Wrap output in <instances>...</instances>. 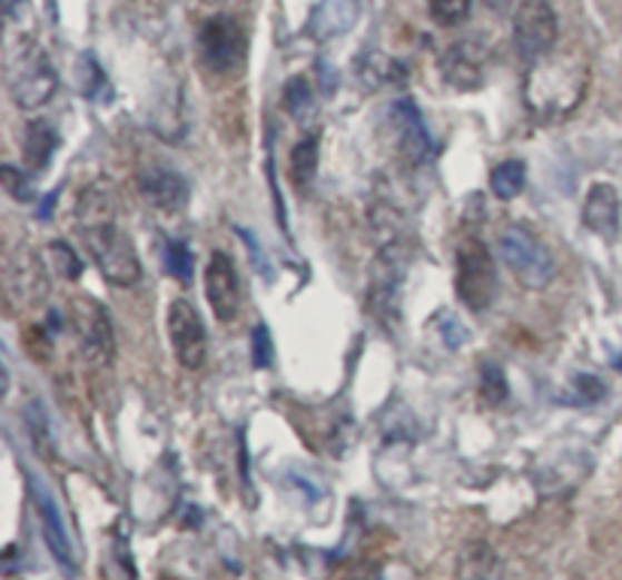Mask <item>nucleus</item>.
Here are the masks:
<instances>
[{"label": "nucleus", "instance_id": "obj_4", "mask_svg": "<svg viewBox=\"0 0 622 580\" xmlns=\"http://www.w3.org/2000/svg\"><path fill=\"white\" fill-rule=\"evenodd\" d=\"M79 235H82V244L89 249L91 262L98 265L107 283L128 289V286H137L144 279V265L137 256V246H134L131 235L116 225V219L82 225Z\"/></svg>", "mask_w": 622, "mask_h": 580}, {"label": "nucleus", "instance_id": "obj_1", "mask_svg": "<svg viewBox=\"0 0 622 580\" xmlns=\"http://www.w3.org/2000/svg\"><path fill=\"white\" fill-rule=\"evenodd\" d=\"M590 86V65L580 52H550L529 65L523 79L525 110L541 125H556L577 110Z\"/></svg>", "mask_w": 622, "mask_h": 580}, {"label": "nucleus", "instance_id": "obj_32", "mask_svg": "<svg viewBox=\"0 0 622 580\" xmlns=\"http://www.w3.org/2000/svg\"><path fill=\"white\" fill-rule=\"evenodd\" d=\"M24 420H28V429H31L33 444L43 450V441L49 438V423H46V416H43V404L33 402L31 407H28V413H24Z\"/></svg>", "mask_w": 622, "mask_h": 580}, {"label": "nucleus", "instance_id": "obj_8", "mask_svg": "<svg viewBox=\"0 0 622 580\" xmlns=\"http://www.w3.org/2000/svg\"><path fill=\"white\" fill-rule=\"evenodd\" d=\"M559 16L550 0H523L513 16V43L523 61L534 65L556 52Z\"/></svg>", "mask_w": 622, "mask_h": 580}, {"label": "nucleus", "instance_id": "obj_6", "mask_svg": "<svg viewBox=\"0 0 622 580\" xmlns=\"http://www.w3.org/2000/svg\"><path fill=\"white\" fill-rule=\"evenodd\" d=\"M498 253L504 265L525 289H546L556 277V262L546 253L544 244L523 228V225H507L498 235Z\"/></svg>", "mask_w": 622, "mask_h": 580}, {"label": "nucleus", "instance_id": "obj_34", "mask_svg": "<svg viewBox=\"0 0 622 580\" xmlns=\"http://www.w3.org/2000/svg\"><path fill=\"white\" fill-rule=\"evenodd\" d=\"M19 10H28V0H3V16H7V22H16Z\"/></svg>", "mask_w": 622, "mask_h": 580}, {"label": "nucleus", "instance_id": "obj_15", "mask_svg": "<svg viewBox=\"0 0 622 580\" xmlns=\"http://www.w3.org/2000/svg\"><path fill=\"white\" fill-rule=\"evenodd\" d=\"M28 480H31V499L33 504H37V513H40V523H43V538H46V547H49V553L56 557V562L65 571H77V559H73L70 535H67L65 520H61V513H58L52 495L43 490V483H40L37 478H28Z\"/></svg>", "mask_w": 622, "mask_h": 580}, {"label": "nucleus", "instance_id": "obj_10", "mask_svg": "<svg viewBox=\"0 0 622 580\" xmlns=\"http://www.w3.org/2000/svg\"><path fill=\"white\" fill-rule=\"evenodd\" d=\"M386 137L404 165H423L434 153V140L423 122V112L411 98H398L386 110Z\"/></svg>", "mask_w": 622, "mask_h": 580}, {"label": "nucleus", "instance_id": "obj_19", "mask_svg": "<svg viewBox=\"0 0 622 580\" xmlns=\"http://www.w3.org/2000/svg\"><path fill=\"white\" fill-rule=\"evenodd\" d=\"M358 19V3L356 0H325L319 10L313 12L310 19V35L319 40L328 37L346 35Z\"/></svg>", "mask_w": 622, "mask_h": 580}, {"label": "nucleus", "instance_id": "obj_22", "mask_svg": "<svg viewBox=\"0 0 622 580\" xmlns=\"http://www.w3.org/2000/svg\"><path fill=\"white\" fill-rule=\"evenodd\" d=\"M316 170H319V137L307 135L292 149V183L300 191H310Z\"/></svg>", "mask_w": 622, "mask_h": 580}, {"label": "nucleus", "instance_id": "obj_27", "mask_svg": "<svg viewBox=\"0 0 622 580\" xmlns=\"http://www.w3.org/2000/svg\"><path fill=\"white\" fill-rule=\"evenodd\" d=\"M428 12L437 24H462L471 12V0H428Z\"/></svg>", "mask_w": 622, "mask_h": 580}, {"label": "nucleus", "instance_id": "obj_14", "mask_svg": "<svg viewBox=\"0 0 622 580\" xmlns=\"http://www.w3.org/2000/svg\"><path fill=\"white\" fill-rule=\"evenodd\" d=\"M137 186L146 201L165 213H179L189 204V179L167 165H144L137 174Z\"/></svg>", "mask_w": 622, "mask_h": 580}, {"label": "nucleus", "instance_id": "obj_25", "mask_svg": "<svg viewBox=\"0 0 622 580\" xmlns=\"http://www.w3.org/2000/svg\"><path fill=\"white\" fill-rule=\"evenodd\" d=\"M480 392H483L486 404L507 402V395H511V383H507L504 371H501L495 362H483V368H480Z\"/></svg>", "mask_w": 622, "mask_h": 580}, {"label": "nucleus", "instance_id": "obj_20", "mask_svg": "<svg viewBox=\"0 0 622 580\" xmlns=\"http://www.w3.org/2000/svg\"><path fill=\"white\" fill-rule=\"evenodd\" d=\"M501 559L490 544L471 541L456 559V580H501Z\"/></svg>", "mask_w": 622, "mask_h": 580}, {"label": "nucleus", "instance_id": "obj_18", "mask_svg": "<svg viewBox=\"0 0 622 580\" xmlns=\"http://www.w3.org/2000/svg\"><path fill=\"white\" fill-rule=\"evenodd\" d=\"M58 131L46 119H31L24 125L22 135V158H24V170L28 174H40V170L49 168V161L56 158L58 153Z\"/></svg>", "mask_w": 622, "mask_h": 580}, {"label": "nucleus", "instance_id": "obj_28", "mask_svg": "<svg viewBox=\"0 0 622 580\" xmlns=\"http://www.w3.org/2000/svg\"><path fill=\"white\" fill-rule=\"evenodd\" d=\"M283 104H286V110H289L292 116H304V112H310L313 110L310 82H307L304 77L286 82V91H283Z\"/></svg>", "mask_w": 622, "mask_h": 580}, {"label": "nucleus", "instance_id": "obj_11", "mask_svg": "<svg viewBox=\"0 0 622 580\" xmlns=\"http://www.w3.org/2000/svg\"><path fill=\"white\" fill-rule=\"evenodd\" d=\"M167 335H170L174 356L182 368H204V362H207V328H204V320L195 311V304L179 298L167 307Z\"/></svg>", "mask_w": 622, "mask_h": 580}, {"label": "nucleus", "instance_id": "obj_30", "mask_svg": "<svg viewBox=\"0 0 622 580\" xmlns=\"http://www.w3.org/2000/svg\"><path fill=\"white\" fill-rule=\"evenodd\" d=\"M253 362H256V368H270V362H274V344H270L267 325H256V332H253Z\"/></svg>", "mask_w": 622, "mask_h": 580}, {"label": "nucleus", "instance_id": "obj_36", "mask_svg": "<svg viewBox=\"0 0 622 580\" xmlns=\"http://www.w3.org/2000/svg\"><path fill=\"white\" fill-rule=\"evenodd\" d=\"M207 3H228V0H207Z\"/></svg>", "mask_w": 622, "mask_h": 580}, {"label": "nucleus", "instance_id": "obj_13", "mask_svg": "<svg viewBox=\"0 0 622 580\" xmlns=\"http://www.w3.org/2000/svg\"><path fill=\"white\" fill-rule=\"evenodd\" d=\"M437 65L446 86L456 91H477L486 86V46L477 40L446 46Z\"/></svg>", "mask_w": 622, "mask_h": 580}, {"label": "nucleus", "instance_id": "obj_31", "mask_svg": "<svg viewBox=\"0 0 622 580\" xmlns=\"http://www.w3.org/2000/svg\"><path fill=\"white\" fill-rule=\"evenodd\" d=\"M3 186L10 191L16 201H33V191L28 186V179H24V170H16L12 165L3 168Z\"/></svg>", "mask_w": 622, "mask_h": 580}, {"label": "nucleus", "instance_id": "obj_7", "mask_svg": "<svg viewBox=\"0 0 622 580\" xmlns=\"http://www.w3.org/2000/svg\"><path fill=\"white\" fill-rule=\"evenodd\" d=\"M456 292L467 311H490L498 292V271L483 240L467 237L456 253Z\"/></svg>", "mask_w": 622, "mask_h": 580}, {"label": "nucleus", "instance_id": "obj_2", "mask_svg": "<svg viewBox=\"0 0 622 580\" xmlns=\"http://www.w3.org/2000/svg\"><path fill=\"white\" fill-rule=\"evenodd\" d=\"M7 89L12 104L22 110H40L58 91L56 68L31 37H22L7 49Z\"/></svg>", "mask_w": 622, "mask_h": 580}, {"label": "nucleus", "instance_id": "obj_29", "mask_svg": "<svg viewBox=\"0 0 622 580\" xmlns=\"http://www.w3.org/2000/svg\"><path fill=\"white\" fill-rule=\"evenodd\" d=\"M604 395H608V386H604L599 377H592V374H580V377H574V383H571V399H565V402L595 404L601 402Z\"/></svg>", "mask_w": 622, "mask_h": 580}, {"label": "nucleus", "instance_id": "obj_16", "mask_svg": "<svg viewBox=\"0 0 622 580\" xmlns=\"http://www.w3.org/2000/svg\"><path fill=\"white\" fill-rule=\"evenodd\" d=\"M583 225L592 235L613 240L620 232V195L608 183H595L583 201Z\"/></svg>", "mask_w": 622, "mask_h": 580}, {"label": "nucleus", "instance_id": "obj_3", "mask_svg": "<svg viewBox=\"0 0 622 580\" xmlns=\"http://www.w3.org/2000/svg\"><path fill=\"white\" fill-rule=\"evenodd\" d=\"M413 244L411 237H398L389 244H379V256L371 268V286H367V311L374 313L386 332H395L401 323V289L411 265Z\"/></svg>", "mask_w": 622, "mask_h": 580}, {"label": "nucleus", "instance_id": "obj_9", "mask_svg": "<svg viewBox=\"0 0 622 580\" xmlns=\"http://www.w3.org/2000/svg\"><path fill=\"white\" fill-rule=\"evenodd\" d=\"M67 323L77 335L79 353L89 358L91 365H107L116 353V335H112L110 313L95 298H73Z\"/></svg>", "mask_w": 622, "mask_h": 580}, {"label": "nucleus", "instance_id": "obj_24", "mask_svg": "<svg viewBox=\"0 0 622 580\" xmlns=\"http://www.w3.org/2000/svg\"><path fill=\"white\" fill-rule=\"evenodd\" d=\"M165 268L170 277H177L179 283H189L191 271H195V256L186 240H167L165 244Z\"/></svg>", "mask_w": 622, "mask_h": 580}, {"label": "nucleus", "instance_id": "obj_33", "mask_svg": "<svg viewBox=\"0 0 622 580\" xmlns=\"http://www.w3.org/2000/svg\"><path fill=\"white\" fill-rule=\"evenodd\" d=\"M344 580H383V571H379L377 566H358V569L349 571Z\"/></svg>", "mask_w": 622, "mask_h": 580}, {"label": "nucleus", "instance_id": "obj_35", "mask_svg": "<svg viewBox=\"0 0 622 580\" xmlns=\"http://www.w3.org/2000/svg\"><path fill=\"white\" fill-rule=\"evenodd\" d=\"M613 368L622 371V353H620V356H616V362H613Z\"/></svg>", "mask_w": 622, "mask_h": 580}, {"label": "nucleus", "instance_id": "obj_12", "mask_svg": "<svg viewBox=\"0 0 622 580\" xmlns=\"http://www.w3.org/2000/svg\"><path fill=\"white\" fill-rule=\"evenodd\" d=\"M204 289L219 323H234L240 316L244 289H240V277L228 253H213L210 265L204 271Z\"/></svg>", "mask_w": 622, "mask_h": 580}, {"label": "nucleus", "instance_id": "obj_17", "mask_svg": "<svg viewBox=\"0 0 622 580\" xmlns=\"http://www.w3.org/2000/svg\"><path fill=\"white\" fill-rule=\"evenodd\" d=\"M7 279H10V292L24 298V304L37 302L46 289L43 277V262L37 258L33 249H16L10 256V268H7Z\"/></svg>", "mask_w": 622, "mask_h": 580}, {"label": "nucleus", "instance_id": "obj_26", "mask_svg": "<svg viewBox=\"0 0 622 580\" xmlns=\"http://www.w3.org/2000/svg\"><path fill=\"white\" fill-rule=\"evenodd\" d=\"M49 268H56L65 279L82 277V262H79L77 253L65 240H52L49 244Z\"/></svg>", "mask_w": 622, "mask_h": 580}, {"label": "nucleus", "instance_id": "obj_5", "mask_svg": "<svg viewBox=\"0 0 622 580\" xmlns=\"http://www.w3.org/2000/svg\"><path fill=\"white\" fill-rule=\"evenodd\" d=\"M198 58L207 73L234 79L246 68V35L231 16H213L200 24Z\"/></svg>", "mask_w": 622, "mask_h": 580}, {"label": "nucleus", "instance_id": "obj_21", "mask_svg": "<svg viewBox=\"0 0 622 580\" xmlns=\"http://www.w3.org/2000/svg\"><path fill=\"white\" fill-rule=\"evenodd\" d=\"M77 219L79 228H82V225L116 219V198H112V189L107 183H95V186H89V189L79 195Z\"/></svg>", "mask_w": 622, "mask_h": 580}, {"label": "nucleus", "instance_id": "obj_23", "mask_svg": "<svg viewBox=\"0 0 622 580\" xmlns=\"http://www.w3.org/2000/svg\"><path fill=\"white\" fill-rule=\"evenodd\" d=\"M525 189V165L520 158L501 161L498 168L492 170V195L501 201H511Z\"/></svg>", "mask_w": 622, "mask_h": 580}]
</instances>
